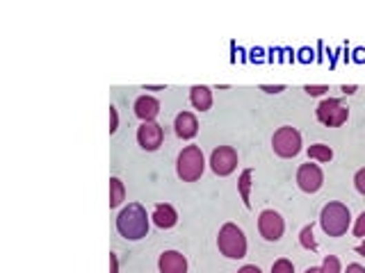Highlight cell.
Instances as JSON below:
<instances>
[{
    "label": "cell",
    "mask_w": 365,
    "mask_h": 273,
    "mask_svg": "<svg viewBox=\"0 0 365 273\" xmlns=\"http://www.w3.org/2000/svg\"><path fill=\"white\" fill-rule=\"evenodd\" d=\"M319 269H322V273H342L340 271V260L336 255H326Z\"/></svg>",
    "instance_id": "ffe728a7"
},
{
    "label": "cell",
    "mask_w": 365,
    "mask_h": 273,
    "mask_svg": "<svg viewBox=\"0 0 365 273\" xmlns=\"http://www.w3.org/2000/svg\"><path fill=\"white\" fill-rule=\"evenodd\" d=\"M356 91V85H345V87H342V94H354Z\"/></svg>",
    "instance_id": "f546056e"
},
{
    "label": "cell",
    "mask_w": 365,
    "mask_h": 273,
    "mask_svg": "<svg viewBox=\"0 0 365 273\" xmlns=\"http://www.w3.org/2000/svg\"><path fill=\"white\" fill-rule=\"evenodd\" d=\"M117 230L124 239L137 241L148 234V217L139 203H128L117 217Z\"/></svg>",
    "instance_id": "6da1fadb"
},
{
    "label": "cell",
    "mask_w": 365,
    "mask_h": 273,
    "mask_svg": "<svg viewBox=\"0 0 365 273\" xmlns=\"http://www.w3.org/2000/svg\"><path fill=\"white\" fill-rule=\"evenodd\" d=\"M162 137H165V132H162V125H158L155 121H146L139 125L137 130V142L144 151H158L162 146Z\"/></svg>",
    "instance_id": "30bf717a"
},
{
    "label": "cell",
    "mask_w": 365,
    "mask_h": 273,
    "mask_svg": "<svg viewBox=\"0 0 365 273\" xmlns=\"http://www.w3.org/2000/svg\"><path fill=\"white\" fill-rule=\"evenodd\" d=\"M354 184H356V189L365 196V168H361V171L354 175Z\"/></svg>",
    "instance_id": "cb8c5ba5"
},
{
    "label": "cell",
    "mask_w": 365,
    "mask_h": 273,
    "mask_svg": "<svg viewBox=\"0 0 365 273\" xmlns=\"http://www.w3.org/2000/svg\"><path fill=\"white\" fill-rule=\"evenodd\" d=\"M126 196L124 182L119 178H110V208H119Z\"/></svg>",
    "instance_id": "ac0fdd59"
},
{
    "label": "cell",
    "mask_w": 365,
    "mask_h": 273,
    "mask_svg": "<svg viewBox=\"0 0 365 273\" xmlns=\"http://www.w3.org/2000/svg\"><path fill=\"white\" fill-rule=\"evenodd\" d=\"M347 273H365V269L361 267V264H349V267H347Z\"/></svg>",
    "instance_id": "f1b7e54d"
},
{
    "label": "cell",
    "mask_w": 365,
    "mask_h": 273,
    "mask_svg": "<svg viewBox=\"0 0 365 273\" xmlns=\"http://www.w3.org/2000/svg\"><path fill=\"white\" fill-rule=\"evenodd\" d=\"M153 223L158 226V228H174L178 223V214L174 210V205H169V203H158L155 205V210H153Z\"/></svg>",
    "instance_id": "4fadbf2b"
},
{
    "label": "cell",
    "mask_w": 365,
    "mask_h": 273,
    "mask_svg": "<svg viewBox=\"0 0 365 273\" xmlns=\"http://www.w3.org/2000/svg\"><path fill=\"white\" fill-rule=\"evenodd\" d=\"M251 180H253V171L251 168H244L240 180H237V189H240V198L244 201L247 208H251Z\"/></svg>",
    "instance_id": "2e32d148"
},
{
    "label": "cell",
    "mask_w": 365,
    "mask_h": 273,
    "mask_svg": "<svg viewBox=\"0 0 365 273\" xmlns=\"http://www.w3.org/2000/svg\"><path fill=\"white\" fill-rule=\"evenodd\" d=\"M217 246L221 250V255L230 257V260H242L247 255V237L235 223H224L219 230Z\"/></svg>",
    "instance_id": "3957f363"
},
{
    "label": "cell",
    "mask_w": 365,
    "mask_h": 273,
    "mask_svg": "<svg viewBox=\"0 0 365 273\" xmlns=\"http://www.w3.org/2000/svg\"><path fill=\"white\" fill-rule=\"evenodd\" d=\"M304 91H306L308 96H322V94L329 91V87L326 85H306L304 87Z\"/></svg>",
    "instance_id": "603a6c76"
},
{
    "label": "cell",
    "mask_w": 365,
    "mask_h": 273,
    "mask_svg": "<svg viewBox=\"0 0 365 273\" xmlns=\"http://www.w3.org/2000/svg\"><path fill=\"white\" fill-rule=\"evenodd\" d=\"M272 146H274V153H277L279 157H295V155L302 151L299 130H295L293 125H283V128L274 132Z\"/></svg>",
    "instance_id": "5b68a950"
},
{
    "label": "cell",
    "mask_w": 365,
    "mask_h": 273,
    "mask_svg": "<svg viewBox=\"0 0 365 273\" xmlns=\"http://www.w3.org/2000/svg\"><path fill=\"white\" fill-rule=\"evenodd\" d=\"M308 157L315 160V162H322V164H326V162L333 160V151H331L326 144H313L310 149H308Z\"/></svg>",
    "instance_id": "e0dca14e"
},
{
    "label": "cell",
    "mask_w": 365,
    "mask_h": 273,
    "mask_svg": "<svg viewBox=\"0 0 365 273\" xmlns=\"http://www.w3.org/2000/svg\"><path fill=\"white\" fill-rule=\"evenodd\" d=\"M272 273H295V267H293V262L290 260L281 257V260H277L272 264Z\"/></svg>",
    "instance_id": "44dd1931"
},
{
    "label": "cell",
    "mask_w": 365,
    "mask_h": 273,
    "mask_svg": "<svg viewBox=\"0 0 365 273\" xmlns=\"http://www.w3.org/2000/svg\"><path fill=\"white\" fill-rule=\"evenodd\" d=\"M354 237L365 239V212L361 214L359 219H356V223H354Z\"/></svg>",
    "instance_id": "7402d4cb"
},
{
    "label": "cell",
    "mask_w": 365,
    "mask_h": 273,
    "mask_svg": "<svg viewBox=\"0 0 365 273\" xmlns=\"http://www.w3.org/2000/svg\"><path fill=\"white\" fill-rule=\"evenodd\" d=\"M306 273H322V269H317V267H310V269H306Z\"/></svg>",
    "instance_id": "1f68e13d"
},
{
    "label": "cell",
    "mask_w": 365,
    "mask_h": 273,
    "mask_svg": "<svg viewBox=\"0 0 365 273\" xmlns=\"http://www.w3.org/2000/svg\"><path fill=\"white\" fill-rule=\"evenodd\" d=\"M135 114L141 121H153L155 116L160 114V102L153 98V96H139L135 100Z\"/></svg>",
    "instance_id": "5bb4252c"
},
{
    "label": "cell",
    "mask_w": 365,
    "mask_h": 273,
    "mask_svg": "<svg viewBox=\"0 0 365 273\" xmlns=\"http://www.w3.org/2000/svg\"><path fill=\"white\" fill-rule=\"evenodd\" d=\"M160 273H188V260L178 250H165L158 260Z\"/></svg>",
    "instance_id": "8fae6325"
},
{
    "label": "cell",
    "mask_w": 365,
    "mask_h": 273,
    "mask_svg": "<svg viewBox=\"0 0 365 273\" xmlns=\"http://www.w3.org/2000/svg\"><path fill=\"white\" fill-rule=\"evenodd\" d=\"M117 128H119V114L115 107H110V135L117 132Z\"/></svg>",
    "instance_id": "d4e9b609"
},
{
    "label": "cell",
    "mask_w": 365,
    "mask_h": 273,
    "mask_svg": "<svg viewBox=\"0 0 365 273\" xmlns=\"http://www.w3.org/2000/svg\"><path fill=\"white\" fill-rule=\"evenodd\" d=\"M356 253H359V255H363V257H365V241H361V243H359V246H356Z\"/></svg>",
    "instance_id": "4dcf8cb0"
},
{
    "label": "cell",
    "mask_w": 365,
    "mask_h": 273,
    "mask_svg": "<svg viewBox=\"0 0 365 273\" xmlns=\"http://www.w3.org/2000/svg\"><path fill=\"white\" fill-rule=\"evenodd\" d=\"M349 119V109L338 98H324L317 105V121L326 128H340Z\"/></svg>",
    "instance_id": "8992f818"
},
{
    "label": "cell",
    "mask_w": 365,
    "mask_h": 273,
    "mask_svg": "<svg viewBox=\"0 0 365 273\" xmlns=\"http://www.w3.org/2000/svg\"><path fill=\"white\" fill-rule=\"evenodd\" d=\"M110 273H119V262H117V255L110 253Z\"/></svg>",
    "instance_id": "4316f807"
},
{
    "label": "cell",
    "mask_w": 365,
    "mask_h": 273,
    "mask_svg": "<svg viewBox=\"0 0 365 273\" xmlns=\"http://www.w3.org/2000/svg\"><path fill=\"white\" fill-rule=\"evenodd\" d=\"M299 241L306 250H317V241H315V234H313V226H306L299 232Z\"/></svg>",
    "instance_id": "d6986e66"
},
{
    "label": "cell",
    "mask_w": 365,
    "mask_h": 273,
    "mask_svg": "<svg viewBox=\"0 0 365 273\" xmlns=\"http://www.w3.org/2000/svg\"><path fill=\"white\" fill-rule=\"evenodd\" d=\"M174 128H176V135L181 137V139H192V137H197V132H199L197 116L192 114V112H181V114L176 116Z\"/></svg>",
    "instance_id": "7c38bea8"
},
{
    "label": "cell",
    "mask_w": 365,
    "mask_h": 273,
    "mask_svg": "<svg viewBox=\"0 0 365 273\" xmlns=\"http://www.w3.org/2000/svg\"><path fill=\"white\" fill-rule=\"evenodd\" d=\"M324 182V173L317 164H302L299 171H297V184L306 191V194H315V191L322 187Z\"/></svg>",
    "instance_id": "9c48e42d"
},
{
    "label": "cell",
    "mask_w": 365,
    "mask_h": 273,
    "mask_svg": "<svg viewBox=\"0 0 365 273\" xmlns=\"http://www.w3.org/2000/svg\"><path fill=\"white\" fill-rule=\"evenodd\" d=\"M204 168H206V160L199 146H188V149H183L181 155H178L176 171H178V178L183 182L199 180L201 175H204Z\"/></svg>",
    "instance_id": "7a4b0ae2"
},
{
    "label": "cell",
    "mask_w": 365,
    "mask_h": 273,
    "mask_svg": "<svg viewBox=\"0 0 365 273\" xmlns=\"http://www.w3.org/2000/svg\"><path fill=\"white\" fill-rule=\"evenodd\" d=\"M258 230L267 241H279L283 237V230H286V223H283L279 212L263 210L258 217Z\"/></svg>",
    "instance_id": "52a82bcc"
},
{
    "label": "cell",
    "mask_w": 365,
    "mask_h": 273,
    "mask_svg": "<svg viewBox=\"0 0 365 273\" xmlns=\"http://www.w3.org/2000/svg\"><path fill=\"white\" fill-rule=\"evenodd\" d=\"M190 100H192V105L199 109V112H206V109H210V105H213V91H210V87L195 85L190 89Z\"/></svg>",
    "instance_id": "9a60e30c"
},
{
    "label": "cell",
    "mask_w": 365,
    "mask_h": 273,
    "mask_svg": "<svg viewBox=\"0 0 365 273\" xmlns=\"http://www.w3.org/2000/svg\"><path fill=\"white\" fill-rule=\"evenodd\" d=\"M237 273H263V271H260L256 264H247V267H242Z\"/></svg>",
    "instance_id": "83f0119b"
},
{
    "label": "cell",
    "mask_w": 365,
    "mask_h": 273,
    "mask_svg": "<svg viewBox=\"0 0 365 273\" xmlns=\"http://www.w3.org/2000/svg\"><path fill=\"white\" fill-rule=\"evenodd\" d=\"M260 89H263V91H267V94H279V91H283V89H286V87H283V85H263V87H260Z\"/></svg>",
    "instance_id": "484cf974"
},
{
    "label": "cell",
    "mask_w": 365,
    "mask_h": 273,
    "mask_svg": "<svg viewBox=\"0 0 365 273\" xmlns=\"http://www.w3.org/2000/svg\"><path fill=\"white\" fill-rule=\"evenodd\" d=\"M349 208L342 203H329L324 205L322 214H319V223H322V230L329 234V237H342L349 228Z\"/></svg>",
    "instance_id": "277c9868"
},
{
    "label": "cell",
    "mask_w": 365,
    "mask_h": 273,
    "mask_svg": "<svg viewBox=\"0 0 365 273\" xmlns=\"http://www.w3.org/2000/svg\"><path fill=\"white\" fill-rule=\"evenodd\" d=\"M237 166V153L230 146H219L210 155V168L217 175H230Z\"/></svg>",
    "instance_id": "ba28073f"
}]
</instances>
